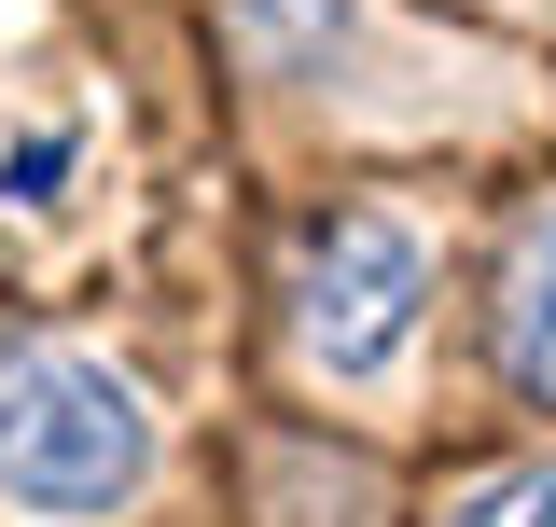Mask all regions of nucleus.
Instances as JSON below:
<instances>
[{
  "instance_id": "f257e3e1",
  "label": "nucleus",
  "mask_w": 556,
  "mask_h": 527,
  "mask_svg": "<svg viewBox=\"0 0 556 527\" xmlns=\"http://www.w3.org/2000/svg\"><path fill=\"white\" fill-rule=\"evenodd\" d=\"M139 486H153V402L112 361H84V347L0 361V500L84 527V514H126Z\"/></svg>"
},
{
  "instance_id": "f03ea898",
  "label": "nucleus",
  "mask_w": 556,
  "mask_h": 527,
  "mask_svg": "<svg viewBox=\"0 0 556 527\" xmlns=\"http://www.w3.org/2000/svg\"><path fill=\"white\" fill-rule=\"evenodd\" d=\"M417 306H431V236L404 208H348L306 236L292 264V347L334 375V389H376L390 361L417 347Z\"/></svg>"
},
{
  "instance_id": "7ed1b4c3",
  "label": "nucleus",
  "mask_w": 556,
  "mask_h": 527,
  "mask_svg": "<svg viewBox=\"0 0 556 527\" xmlns=\"http://www.w3.org/2000/svg\"><path fill=\"white\" fill-rule=\"evenodd\" d=\"M237 28H251L265 69H334L348 28H362V0H237Z\"/></svg>"
},
{
  "instance_id": "20e7f679",
  "label": "nucleus",
  "mask_w": 556,
  "mask_h": 527,
  "mask_svg": "<svg viewBox=\"0 0 556 527\" xmlns=\"http://www.w3.org/2000/svg\"><path fill=\"white\" fill-rule=\"evenodd\" d=\"M515 375L556 402V208L529 222V250H515Z\"/></svg>"
},
{
  "instance_id": "39448f33",
  "label": "nucleus",
  "mask_w": 556,
  "mask_h": 527,
  "mask_svg": "<svg viewBox=\"0 0 556 527\" xmlns=\"http://www.w3.org/2000/svg\"><path fill=\"white\" fill-rule=\"evenodd\" d=\"M445 527H556V459H529V472H486V486H459V500H445Z\"/></svg>"
},
{
  "instance_id": "423d86ee",
  "label": "nucleus",
  "mask_w": 556,
  "mask_h": 527,
  "mask_svg": "<svg viewBox=\"0 0 556 527\" xmlns=\"http://www.w3.org/2000/svg\"><path fill=\"white\" fill-rule=\"evenodd\" d=\"M56 167H70V139H28V153H0V195H56Z\"/></svg>"
}]
</instances>
